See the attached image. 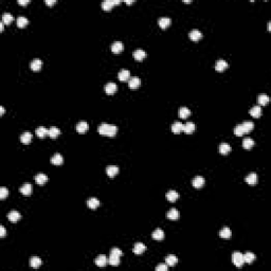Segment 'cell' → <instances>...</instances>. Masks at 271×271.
Here are the masks:
<instances>
[{
    "mask_svg": "<svg viewBox=\"0 0 271 271\" xmlns=\"http://www.w3.org/2000/svg\"><path fill=\"white\" fill-rule=\"evenodd\" d=\"M13 21V15L11 13H4L2 15V22L6 23V25H10V23Z\"/></svg>",
    "mask_w": 271,
    "mask_h": 271,
    "instance_id": "cell-42",
    "label": "cell"
},
{
    "mask_svg": "<svg viewBox=\"0 0 271 271\" xmlns=\"http://www.w3.org/2000/svg\"><path fill=\"white\" fill-rule=\"evenodd\" d=\"M108 264H110L111 266H119V264H120V258L114 255H110V258H109L108 260Z\"/></svg>",
    "mask_w": 271,
    "mask_h": 271,
    "instance_id": "cell-44",
    "label": "cell"
},
{
    "mask_svg": "<svg viewBox=\"0 0 271 271\" xmlns=\"http://www.w3.org/2000/svg\"><path fill=\"white\" fill-rule=\"evenodd\" d=\"M125 2H126V3H127V4H132V2H134V1H130V0H129V1H127V0H126V1H125Z\"/></svg>",
    "mask_w": 271,
    "mask_h": 271,
    "instance_id": "cell-54",
    "label": "cell"
},
{
    "mask_svg": "<svg viewBox=\"0 0 271 271\" xmlns=\"http://www.w3.org/2000/svg\"><path fill=\"white\" fill-rule=\"evenodd\" d=\"M158 23H159V25H160L161 29H165V28H167L169 25H170L172 20H170V18H169V17H161L160 19L158 20Z\"/></svg>",
    "mask_w": 271,
    "mask_h": 271,
    "instance_id": "cell-17",
    "label": "cell"
},
{
    "mask_svg": "<svg viewBox=\"0 0 271 271\" xmlns=\"http://www.w3.org/2000/svg\"><path fill=\"white\" fill-rule=\"evenodd\" d=\"M55 2H56L55 0H46V3L48 4V6H53Z\"/></svg>",
    "mask_w": 271,
    "mask_h": 271,
    "instance_id": "cell-51",
    "label": "cell"
},
{
    "mask_svg": "<svg viewBox=\"0 0 271 271\" xmlns=\"http://www.w3.org/2000/svg\"><path fill=\"white\" fill-rule=\"evenodd\" d=\"M116 91V85L114 83H107L105 85V92L109 95H113Z\"/></svg>",
    "mask_w": 271,
    "mask_h": 271,
    "instance_id": "cell-14",
    "label": "cell"
},
{
    "mask_svg": "<svg viewBox=\"0 0 271 271\" xmlns=\"http://www.w3.org/2000/svg\"><path fill=\"white\" fill-rule=\"evenodd\" d=\"M4 236H6V229H4L3 226H0V237Z\"/></svg>",
    "mask_w": 271,
    "mask_h": 271,
    "instance_id": "cell-49",
    "label": "cell"
},
{
    "mask_svg": "<svg viewBox=\"0 0 271 271\" xmlns=\"http://www.w3.org/2000/svg\"><path fill=\"white\" fill-rule=\"evenodd\" d=\"M28 23H29V20H28V18L25 17V16H19V17L17 18V25L19 28H25Z\"/></svg>",
    "mask_w": 271,
    "mask_h": 271,
    "instance_id": "cell-40",
    "label": "cell"
},
{
    "mask_svg": "<svg viewBox=\"0 0 271 271\" xmlns=\"http://www.w3.org/2000/svg\"><path fill=\"white\" fill-rule=\"evenodd\" d=\"M245 180H246L247 183L253 185V184H255L256 182H258V175H256L255 173H251V174H249L248 176L246 177Z\"/></svg>",
    "mask_w": 271,
    "mask_h": 271,
    "instance_id": "cell-34",
    "label": "cell"
},
{
    "mask_svg": "<svg viewBox=\"0 0 271 271\" xmlns=\"http://www.w3.org/2000/svg\"><path fill=\"white\" fill-rule=\"evenodd\" d=\"M258 102L260 105H263V106H265V105H267L268 103H269V97L266 94H261L258 95Z\"/></svg>",
    "mask_w": 271,
    "mask_h": 271,
    "instance_id": "cell-41",
    "label": "cell"
},
{
    "mask_svg": "<svg viewBox=\"0 0 271 271\" xmlns=\"http://www.w3.org/2000/svg\"><path fill=\"white\" fill-rule=\"evenodd\" d=\"M166 217L169 219H170V220H176V219H179V217H180V213H179L178 210H176L175 208H173V209H170V211L166 213Z\"/></svg>",
    "mask_w": 271,
    "mask_h": 271,
    "instance_id": "cell-5",
    "label": "cell"
},
{
    "mask_svg": "<svg viewBox=\"0 0 271 271\" xmlns=\"http://www.w3.org/2000/svg\"><path fill=\"white\" fill-rule=\"evenodd\" d=\"M242 129H244L245 134H248V132H250L254 128V124H253V122H251V121H245V122L242 124Z\"/></svg>",
    "mask_w": 271,
    "mask_h": 271,
    "instance_id": "cell-31",
    "label": "cell"
},
{
    "mask_svg": "<svg viewBox=\"0 0 271 271\" xmlns=\"http://www.w3.org/2000/svg\"><path fill=\"white\" fill-rule=\"evenodd\" d=\"M108 264V260L105 255H100L95 260V265L99 266V267H105V266Z\"/></svg>",
    "mask_w": 271,
    "mask_h": 271,
    "instance_id": "cell-18",
    "label": "cell"
},
{
    "mask_svg": "<svg viewBox=\"0 0 271 271\" xmlns=\"http://www.w3.org/2000/svg\"><path fill=\"white\" fill-rule=\"evenodd\" d=\"M41 264H43V261H41V260L39 258H37V256H33V258L30 260V266H31L32 268H34V269L39 268L41 266Z\"/></svg>",
    "mask_w": 271,
    "mask_h": 271,
    "instance_id": "cell-25",
    "label": "cell"
},
{
    "mask_svg": "<svg viewBox=\"0 0 271 271\" xmlns=\"http://www.w3.org/2000/svg\"><path fill=\"white\" fill-rule=\"evenodd\" d=\"M120 3V0H106L102 3V9L104 11H110L113 6Z\"/></svg>",
    "mask_w": 271,
    "mask_h": 271,
    "instance_id": "cell-3",
    "label": "cell"
},
{
    "mask_svg": "<svg viewBox=\"0 0 271 271\" xmlns=\"http://www.w3.org/2000/svg\"><path fill=\"white\" fill-rule=\"evenodd\" d=\"M99 132L103 136H109V137H113L118 132V127L113 124H107V123H103L97 128Z\"/></svg>",
    "mask_w": 271,
    "mask_h": 271,
    "instance_id": "cell-1",
    "label": "cell"
},
{
    "mask_svg": "<svg viewBox=\"0 0 271 271\" xmlns=\"http://www.w3.org/2000/svg\"><path fill=\"white\" fill-rule=\"evenodd\" d=\"M20 141L23 144H29L32 141V134L30 132H25L20 136Z\"/></svg>",
    "mask_w": 271,
    "mask_h": 271,
    "instance_id": "cell-21",
    "label": "cell"
},
{
    "mask_svg": "<svg viewBox=\"0 0 271 271\" xmlns=\"http://www.w3.org/2000/svg\"><path fill=\"white\" fill-rule=\"evenodd\" d=\"M182 128H183V124H182L181 122H175L174 124L172 125V132H174V134H180V132H182Z\"/></svg>",
    "mask_w": 271,
    "mask_h": 271,
    "instance_id": "cell-35",
    "label": "cell"
},
{
    "mask_svg": "<svg viewBox=\"0 0 271 271\" xmlns=\"http://www.w3.org/2000/svg\"><path fill=\"white\" fill-rule=\"evenodd\" d=\"M146 56V52L142 49H138L134 52V57L137 60H143Z\"/></svg>",
    "mask_w": 271,
    "mask_h": 271,
    "instance_id": "cell-22",
    "label": "cell"
},
{
    "mask_svg": "<svg viewBox=\"0 0 271 271\" xmlns=\"http://www.w3.org/2000/svg\"><path fill=\"white\" fill-rule=\"evenodd\" d=\"M63 162H64V158H63V156L59 155V154H55V155L51 158V163L54 165H60L63 164Z\"/></svg>",
    "mask_w": 271,
    "mask_h": 271,
    "instance_id": "cell-30",
    "label": "cell"
},
{
    "mask_svg": "<svg viewBox=\"0 0 271 271\" xmlns=\"http://www.w3.org/2000/svg\"><path fill=\"white\" fill-rule=\"evenodd\" d=\"M234 134L236 135V136H242V135L245 134V132H244V129H242V124H238V125L235 126V128H234Z\"/></svg>",
    "mask_w": 271,
    "mask_h": 271,
    "instance_id": "cell-45",
    "label": "cell"
},
{
    "mask_svg": "<svg viewBox=\"0 0 271 271\" xmlns=\"http://www.w3.org/2000/svg\"><path fill=\"white\" fill-rule=\"evenodd\" d=\"M35 132H36V135L38 136L39 138H44L49 135V129H47V128L44 127V126H39V127L36 128Z\"/></svg>",
    "mask_w": 271,
    "mask_h": 271,
    "instance_id": "cell-32",
    "label": "cell"
},
{
    "mask_svg": "<svg viewBox=\"0 0 271 271\" xmlns=\"http://www.w3.org/2000/svg\"><path fill=\"white\" fill-rule=\"evenodd\" d=\"M250 114H251L253 118H260L261 114V108L260 105H258V106H254L252 107L251 109H250Z\"/></svg>",
    "mask_w": 271,
    "mask_h": 271,
    "instance_id": "cell-28",
    "label": "cell"
},
{
    "mask_svg": "<svg viewBox=\"0 0 271 271\" xmlns=\"http://www.w3.org/2000/svg\"><path fill=\"white\" fill-rule=\"evenodd\" d=\"M179 198V194L174 190H170L169 192L166 193V199L169 200L170 202H174L176 201L177 199Z\"/></svg>",
    "mask_w": 271,
    "mask_h": 271,
    "instance_id": "cell-16",
    "label": "cell"
},
{
    "mask_svg": "<svg viewBox=\"0 0 271 271\" xmlns=\"http://www.w3.org/2000/svg\"><path fill=\"white\" fill-rule=\"evenodd\" d=\"M35 181H36L37 184L43 185V184H45L46 182L48 181V177H47V175L40 173V174H37L36 176H35Z\"/></svg>",
    "mask_w": 271,
    "mask_h": 271,
    "instance_id": "cell-19",
    "label": "cell"
},
{
    "mask_svg": "<svg viewBox=\"0 0 271 271\" xmlns=\"http://www.w3.org/2000/svg\"><path fill=\"white\" fill-rule=\"evenodd\" d=\"M151 236H153L155 240H162L164 238V232L161 229H156L153 232V234H151Z\"/></svg>",
    "mask_w": 271,
    "mask_h": 271,
    "instance_id": "cell-26",
    "label": "cell"
},
{
    "mask_svg": "<svg viewBox=\"0 0 271 271\" xmlns=\"http://www.w3.org/2000/svg\"><path fill=\"white\" fill-rule=\"evenodd\" d=\"M3 29H4V23L3 22H0V30H1V31H3Z\"/></svg>",
    "mask_w": 271,
    "mask_h": 271,
    "instance_id": "cell-52",
    "label": "cell"
},
{
    "mask_svg": "<svg viewBox=\"0 0 271 271\" xmlns=\"http://www.w3.org/2000/svg\"><path fill=\"white\" fill-rule=\"evenodd\" d=\"M87 205H88V208L94 210L100 205V200L97 199V198H95V197H91V198H89V199L87 200Z\"/></svg>",
    "mask_w": 271,
    "mask_h": 271,
    "instance_id": "cell-15",
    "label": "cell"
},
{
    "mask_svg": "<svg viewBox=\"0 0 271 271\" xmlns=\"http://www.w3.org/2000/svg\"><path fill=\"white\" fill-rule=\"evenodd\" d=\"M146 250V246L142 242H136L134 246V253L137 254V255H140L142 254L144 251Z\"/></svg>",
    "mask_w": 271,
    "mask_h": 271,
    "instance_id": "cell-7",
    "label": "cell"
},
{
    "mask_svg": "<svg viewBox=\"0 0 271 271\" xmlns=\"http://www.w3.org/2000/svg\"><path fill=\"white\" fill-rule=\"evenodd\" d=\"M232 263L238 268L242 267V265L245 264L244 254H242L240 252H234V253L232 254Z\"/></svg>",
    "mask_w": 271,
    "mask_h": 271,
    "instance_id": "cell-2",
    "label": "cell"
},
{
    "mask_svg": "<svg viewBox=\"0 0 271 271\" xmlns=\"http://www.w3.org/2000/svg\"><path fill=\"white\" fill-rule=\"evenodd\" d=\"M231 151V146L228 143H221L219 145V153L221 155H227Z\"/></svg>",
    "mask_w": 271,
    "mask_h": 271,
    "instance_id": "cell-36",
    "label": "cell"
},
{
    "mask_svg": "<svg viewBox=\"0 0 271 271\" xmlns=\"http://www.w3.org/2000/svg\"><path fill=\"white\" fill-rule=\"evenodd\" d=\"M140 85H141V81H140L139 78H132L128 81V86H129V88H132V89H136V88H138Z\"/></svg>",
    "mask_w": 271,
    "mask_h": 271,
    "instance_id": "cell-23",
    "label": "cell"
},
{
    "mask_svg": "<svg viewBox=\"0 0 271 271\" xmlns=\"http://www.w3.org/2000/svg\"><path fill=\"white\" fill-rule=\"evenodd\" d=\"M110 255H114V256H118V258H121V256L123 255V252L119 248H113L110 251Z\"/></svg>",
    "mask_w": 271,
    "mask_h": 271,
    "instance_id": "cell-46",
    "label": "cell"
},
{
    "mask_svg": "<svg viewBox=\"0 0 271 271\" xmlns=\"http://www.w3.org/2000/svg\"><path fill=\"white\" fill-rule=\"evenodd\" d=\"M189 37H190L193 41H198L199 39L202 38V34L199 30L195 29V30H192V31L189 33Z\"/></svg>",
    "mask_w": 271,
    "mask_h": 271,
    "instance_id": "cell-6",
    "label": "cell"
},
{
    "mask_svg": "<svg viewBox=\"0 0 271 271\" xmlns=\"http://www.w3.org/2000/svg\"><path fill=\"white\" fill-rule=\"evenodd\" d=\"M20 193L23 194L25 196H30L32 193V185L31 183H25L22 184V186H20L19 189Z\"/></svg>",
    "mask_w": 271,
    "mask_h": 271,
    "instance_id": "cell-9",
    "label": "cell"
},
{
    "mask_svg": "<svg viewBox=\"0 0 271 271\" xmlns=\"http://www.w3.org/2000/svg\"><path fill=\"white\" fill-rule=\"evenodd\" d=\"M41 66H43V62H41L40 59H38V58H35L34 60H32L31 69L33 70V71H38V70H40Z\"/></svg>",
    "mask_w": 271,
    "mask_h": 271,
    "instance_id": "cell-33",
    "label": "cell"
},
{
    "mask_svg": "<svg viewBox=\"0 0 271 271\" xmlns=\"http://www.w3.org/2000/svg\"><path fill=\"white\" fill-rule=\"evenodd\" d=\"M228 68V63L223 59H218L215 64V69L216 71H223L225 69Z\"/></svg>",
    "mask_w": 271,
    "mask_h": 271,
    "instance_id": "cell-13",
    "label": "cell"
},
{
    "mask_svg": "<svg viewBox=\"0 0 271 271\" xmlns=\"http://www.w3.org/2000/svg\"><path fill=\"white\" fill-rule=\"evenodd\" d=\"M0 113H1V114H3V113H4V108L2 106L0 107Z\"/></svg>",
    "mask_w": 271,
    "mask_h": 271,
    "instance_id": "cell-53",
    "label": "cell"
},
{
    "mask_svg": "<svg viewBox=\"0 0 271 271\" xmlns=\"http://www.w3.org/2000/svg\"><path fill=\"white\" fill-rule=\"evenodd\" d=\"M231 235H232V231L229 228H227V227L223 228L220 230V232H219V236L221 238H225V239H229L231 237Z\"/></svg>",
    "mask_w": 271,
    "mask_h": 271,
    "instance_id": "cell-24",
    "label": "cell"
},
{
    "mask_svg": "<svg viewBox=\"0 0 271 271\" xmlns=\"http://www.w3.org/2000/svg\"><path fill=\"white\" fill-rule=\"evenodd\" d=\"M256 256L254 253H252V252H246V253L244 254V261L247 264H252L254 261H255Z\"/></svg>",
    "mask_w": 271,
    "mask_h": 271,
    "instance_id": "cell-27",
    "label": "cell"
},
{
    "mask_svg": "<svg viewBox=\"0 0 271 271\" xmlns=\"http://www.w3.org/2000/svg\"><path fill=\"white\" fill-rule=\"evenodd\" d=\"M59 134H60V130L58 129L57 127L53 126V127H51L50 129H49V135L48 136H50L51 138H53V139H54V138H56L57 136H59Z\"/></svg>",
    "mask_w": 271,
    "mask_h": 271,
    "instance_id": "cell-43",
    "label": "cell"
},
{
    "mask_svg": "<svg viewBox=\"0 0 271 271\" xmlns=\"http://www.w3.org/2000/svg\"><path fill=\"white\" fill-rule=\"evenodd\" d=\"M8 195H9V190H8V189H6V188L0 189V198H1V199H4V198H6Z\"/></svg>",
    "mask_w": 271,
    "mask_h": 271,
    "instance_id": "cell-47",
    "label": "cell"
},
{
    "mask_svg": "<svg viewBox=\"0 0 271 271\" xmlns=\"http://www.w3.org/2000/svg\"><path fill=\"white\" fill-rule=\"evenodd\" d=\"M204 178L202 176H196L195 178L193 179V186L195 189H200L204 185Z\"/></svg>",
    "mask_w": 271,
    "mask_h": 271,
    "instance_id": "cell-4",
    "label": "cell"
},
{
    "mask_svg": "<svg viewBox=\"0 0 271 271\" xmlns=\"http://www.w3.org/2000/svg\"><path fill=\"white\" fill-rule=\"evenodd\" d=\"M8 218L12 223H17V221L21 218V215L17 211H11L10 213L8 214Z\"/></svg>",
    "mask_w": 271,
    "mask_h": 271,
    "instance_id": "cell-11",
    "label": "cell"
},
{
    "mask_svg": "<svg viewBox=\"0 0 271 271\" xmlns=\"http://www.w3.org/2000/svg\"><path fill=\"white\" fill-rule=\"evenodd\" d=\"M106 173L109 177H114L119 173V167L116 165H109L106 167Z\"/></svg>",
    "mask_w": 271,
    "mask_h": 271,
    "instance_id": "cell-20",
    "label": "cell"
},
{
    "mask_svg": "<svg viewBox=\"0 0 271 271\" xmlns=\"http://www.w3.org/2000/svg\"><path fill=\"white\" fill-rule=\"evenodd\" d=\"M253 145H254V141L251 139V138H246V139H244V141H242V146H244V148H246V149L252 148Z\"/></svg>",
    "mask_w": 271,
    "mask_h": 271,
    "instance_id": "cell-39",
    "label": "cell"
},
{
    "mask_svg": "<svg viewBox=\"0 0 271 271\" xmlns=\"http://www.w3.org/2000/svg\"><path fill=\"white\" fill-rule=\"evenodd\" d=\"M167 270V265H159L156 267V271H166Z\"/></svg>",
    "mask_w": 271,
    "mask_h": 271,
    "instance_id": "cell-48",
    "label": "cell"
},
{
    "mask_svg": "<svg viewBox=\"0 0 271 271\" xmlns=\"http://www.w3.org/2000/svg\"><path fill=\"white\" fill-rule=\"evenodd\" d=\"M119 79H120L121 82H125V81H127L128 78H129V76H130V72H129V70H126V69H123V70H121L120 72H119Z\"/></svg>",
    "mask_w": 271,
    "mask_h": 271,
    "instance_id": "cell-29",
    "label": "cell"
},
{
    "mask_svg": "<svg viewBox=\"0 0 271 271\" xmlns=\"http://www.w3.org/2000/svg\"><path fill=\"white\" fill-rule=\"evenodd\" d=\"M196 126L193 122H186L185 124H183V128H182V132H184L185 134H192V132H195Z\"/></svg>",
    "mask_w": 271,
    "mask_h": 271,
    "instance_id": "cell-8",
    "label": "cell"
},
{
    "mask_svg": "<svg viewBox=\"0 0 271 271\" xmlns=\"http://www.w3.org/2000/svg\"><path fill=\"white\" fill-rule=\"evenodd\" d=\"M18 3L21 4V6H25V4L29 3V0H18Z\"/></svg>",
    "mask_w": 271,
    "mask_h": 271,
    "instance_id": "cell-50",
    "label": "cell"
},
{
    "mask_svg": "<svg viewBox=\"0 0 271 271\" xmlns=\"http://www.w3.org/2000/svg\"><path fill=\"white\" fill-rule=\"evenodd\" d=\"M165 263H166L167 266L173 267V266H175L177 263H178V258H177L175 255H169L166 258H165Z\"/></svg>",
    "mask_w": 271,
    "mask_h": 271,
    "instance_id": "cell-37",
    "label": "cell"
},
{
    "mask_svg": "<svg viewBox=\"0 0 271 271\" xmlns=\"http://www.w3.org/2000/svg\"><path fill=\"white\" fill-rule=\"evenodd\" d=\"M190 114H191V110L188 107H181V108L179 109V116H180L181 119H186Z\"/></svg>",
    "mask_w": 271,
    "mask_h": 271,
    "instance_id": "cell-38",
    "label": "cell"
},
{
    "mask_svg": "<svg viewBox=\"0 0 271 271\" xmlns=\"http://www.w3.org/2000/svg\"><path fill=\"white\" fill-rule=\"evenodd\" d=\"M123 49H124V46H123V44L121 43V41H114L113 45H111V51H113V53H116V54L122 52Z\"/></svg>",
    "mask_w": 271,
    "mask_h": 271,
    "instance_id": "cell-12",
    "label": "cell"
},
{
    "mask_svg": "<svg viewBox=\"0 0 271 271\" xmlns=\"http://www.w3.org/2000/svg\"><path fill=\"white\" fill-rule=\"evenodd\" d=\"M75 128H76V130H78L79 134H84V132H86L88 130L89 125H88V123L85 122V121H82V122H79V123L76 124Z\"/></svg>",
    "mask_w": 271,
    "mask_h": 271,
    "instance_id": "cell-10",
    "label": "cell"
}]
</instances>
